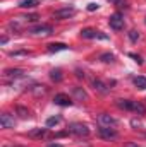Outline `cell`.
I'll list each match as a JSON object with an SVG mask.
<instances>
[{"label": "cell", "mask_w": 146, "mask_h": 147, "mask_svg": "<svg viewBox=\"0 0 146 147\" xmlns=\"http://www.w3.org/2000/svg\"><path fill=\"white\" fill-rule=\"evenodd\" d=\"M69 132L74 134V135H77V137H88V135H89V128H88V125L79 123V121H76V123H71V125H69Z\"/></svg>", "instance_id": "obj_1"}, {"label": "cell", "mask_w": 146, "mask_h": 147, "mask_svg": "<svg viewBox=\"0 0 146 147\" xmlns=\"http://www.w3.org/2000/svg\"><path fill=\"white\" fill-rule=\"evenodd\" d=\"M98 135H100L102 139H105V140H113V139L119 137L117 130L112 128V127H100V128H98Z\"/></svg>", "instance_id": "obj_2"}, {"label": "cell", "mask_w": 146, "mask_h": 147, "mask_svg": "<svg viewBox=\"0 0 146 147\" xmlns=\"http://www.w3.org/2000/svg\"><path fill=\"white\" fill-rule=\"evenodd\" d=\"M98 123H100L102 127H112V128L119 125V121H117L113 116L107 115V113H100V115H98Z\"/></svg>", "instance_id": "obj_3"}, {"label": "cell", "mask_w": 146, "mask_h": 147, "mask_svg": "<svg viewBox=\"0 0 146 147\" xmlns=\"http://www.w3.org/2000/svg\"><path fill=\"white\" fill-rule=\"evenodd\" d=\"M52 33H53V29L48 24H40L31 29V34H35V36H50Z\"/></svg>", "instance_id": "obj_4"}, {"label": "cell", "mask_w": 146, "mask_h": 147, "mask_svg": "<svg viewBox=\"0 0 146 147\" xmlns=\"http://www.w3.org/2000/svg\"><path fill=\"white\" fill-rule=\"evenodd\" d=\"M108 24L112 29H115V31H120L122 28H124V17L120 16V14H112L108 19Z\"/></svg>", "instance_id": "obj_5"}, {"label": "cell", "mask_w": 146, "mask_h": 147, "mask_svg": "<svg viewBox=\"0 0 146 147\" xmlns=\"http://www.w3.org/2000/svg\"><path fill=\"white\" fill-rule=\"evenodd\" d=\"M81 38H86V39H93V38H100V39H107V34H102L100 31L96 29H91V28H86L81 31Z\"/></svg>", "instance_id": "obj_6"}, {"label": "cell", "mask_w": 146, "mask_h": 147, "mask_svg": "<svg viewBox=\"0 0 146 147\" xmlns=\"http://www.w3.org/2000/svg\"><path fill=\"white\" fill-rule=\"evenodd\" d=\"M74 14H76V10H74L72 7H64V9H59V10H55L53 17L62 21V19H69V17H72Z\"/></svg>", "instance_id": "obj_7"}, {"label": "cell", "mask_w": 146, "mask_h": 147, "mask_svg": "<svg viewBox=\"0 0 146 147\" xmlns=\"http://www.w3.org/2000/svg\"><path fill=\"white\" fill-rule=\"evenodd\" d=\"M0 125H2V128H14V125H16L14 116H10L9 113H2L0 115Z\"/></svg>", "instance_id": "obj_8"}, {"label": "cell", "mask_w": 146, "mask_h": 147, "mask_svg": "<svg viewBox=\"0 0 146 147\" xmlns=\"http://www.w3.org/2000/svg\"><path fill=\"white\" fill-rule=\"evenodd\" d=\"M53 103L59 105V106H71V105H72V101H71V98H69L67 94H55Z\"/></svg>", "instance_id": "obj_9"}, {"label": "cell", "mask_w": 146, "mask_h": 147, "mask_svg": "<svg viewBox=\"0 0 146 147\" xmlns=\"http://www.w3.org/2000/svg\"><path fill=\"white\" fill-rule=\"evenodd\" d=\"M72 94L77 101H88V92H86L83 87H79V86L72 87Z\"/></svg>", "instance_id": "obj_10"}, {"label": "cell", "mask_w": 146, "mask_h": 147, "mask_svg": "<svg viewBox=\"0 0 146 147\" xmlns=\"http://www.w3.org/2000/svg\"><path fill=\"white\" fill-rule=\"evenodd\" d=\"M3 74H5L7 79H21L24 75V70H21V69H7Z\"/></svg>", "instance_id": "obj_11"}, {"label": "cell", "mask_w": 146, "mask_h": 147, "mask_svg": "<svg viewBox=\"0 0 146 147\" xmlns=\"http://www.w3.org/2000/svg\"><path fill=\"white\" fill-rule=\"evenodd\" d=\"M46 128H33V130H29V137L31 139H43V137H46Z\"/></svg>", "instance_id": "obj_12"}, {"label": "cell", "mask_w": 146, "mask_h": 147, "mask_svg": "<svg viewBox=\"0 0 146 147\" xmlns=\"http://www.w3.org/2000/svg\"><path fill=\"white\" fill-rule=\"evenodd\" d=\"M46 50H48L50 53H53V51H62V50H67V45H64V43H50V45L46 46Z\"/></svg>", "instance_id": "obj_13"}, {"label": "cell", "mask_w": 146, "mask_h": 147, "mask_svg": "<svg viewBox=\"0 0 146 147\" xmlns=\"http://www.w3.org/2000/svg\"><path fill=\"white\" fill-rule=\"evenodd\" d=\"M131 111H136V113H139V115H145L146 113V106L143 103H139V101H132V105H131Z\"/></svg>", "instance_id": "obj_14"}, {"label": "cell", "mask_w": 146, "mask_h": 147, "mask_svg": "<svg viewBox=\"0 0 146 147\" xmlns=\"http://www.w3.org/2000/svg\"><path fill=\"white\" fill-rule=\"evenodd\" d=\"M36 5H40L38 0H21V2H19V7H21V9H33V7H36Z\"/></svg>", "instance_id": "obj_15"}, {"label": "cell", "mask_w": 146, "mask_h": 147, "mask_svg": "<svg viewBox=\"0 0 146 147\" xmlns=\"http://www.w3.org/2000/svg\"><path fill=\"white\" fill-rule=\"evenodd\" d=\"M134 86H136L138 89L145 91V89H146V77H143V75H138V77H134Z\"/></svg>", "instance_id": "obj_16"}, {"label": "cell", "mask_w": 146, "mask_h": 147, "mask_svg": "<svg viewBox=\"0 0 146 147\" xmlns=\"http://www.w3.org/2000/svg\"><path fill=\"white\" fill-rule=\"evenodd\" d=\"M93 86H95V89H96V91H100L102 94H107V92L110 91L108 87L102 82V80H93Z\"/></svg>", "instance_id": "obj_17"}, {"label": "cell", "mask_w": 146, "mask_h": 147, "mask_svg": "<svg viewBox=\"0 0 146 147\" xmlns=\"http://www.w3.org/2000/svg\"><path fill=\"white\" fill-rule=\"evenodd\" d=\"M50 77H52V80H55V82H60L62 79H64V74L60 69H53L52 72H50Z\"/></svg>", "instance_id": "obj_18"}, {"label": "cell", "mask_w": 146, "mask_h": 147, "mask_svg": "<svg viewBox=\"0 0 146 147\" xmlns=\"http://www.w3.org/2000/svg\"><path fill=\"white\" fill-rule=\"evenodd\" d=\"M131 105H132V101H129V99H117V106L120 108V110H131Z\"/></svg>", "instance_id": "obj_19"}, {"label": "cell", "mask_w": 146, "mask_h": 147, "mask_svg": "<svg viewBox=\"0 0 146 147\" xmlns=\"http://www.w3.org/2000/svg\"><path fill=\"white\" fill-rule=\"evenodd\" d=\"M62 121V118L60 116H52V118H48L46 120V127H55V125H59Z\"/></svg>", "instance_id": "obj_20"}, {"label": "cell", "mask_w": 146, "mask_h": 147, "mask_svg": "<svg viewBox=\"0 0 146 147\" xmlns=\"http://www.w3.org/2000/svg\"><path fill=\"white\" fill-rule=\"evenodd\" d=\"M100 60L105 62V63H112V62H113V55H112V53H102V55H100Z\"/></svg>", "instance_id": "obj_21"}, {"label": "cell", "mask_w": 146, "mask_h": 147, "mask_svg": "<svg viewBox=\"0 0 146 147\" xmlns=\"http://www.w3.org/2000/svg\"><path fill=\"white\" fill-rule=\"evenodd\" d=\"M16 111H17V115H19L21 118H28V116H29V111L26 110V108H23V106H17Z\"/></svg>", "instance_id": "obj_22"}, {"label": "cell", "mask_w": 146, "mask_h": 147, "mask_svg": "<svg viewBox=\"0 0 146 147\" xmlns=\"http://www.w3.org/2000/svg\"><path fill=\"white\" fill-rule=\"evenodd\" d=\"M129 38H131V41H134V43H136V41L139 39V34H138L136 31H131V33H129Z\"/></svg>", "instance_id": "obj_23"}, {"label": "cell", "mask_w": 146, "mask_h": 147, "mask_svg": "<svg viewBox=\"0 0 146 147\" xmlns=\"http://www.w3.org/2000/svg\"><path fill=\"white\" fill-rule=\"evenodd\" d=\"M129 57H131V58H134V60H136V62H138V63H139V65H141V63H143V58H141V57H139V55H134V53H129Z\"/></svg>", "instance_id": "obj_24"}, {"label": "cell", "mask_w": 146, "mask_h": 147, "mask_svg": "<svg viewBox=\"0 0 146 147\" xmlns=\"http://www.w3.org/2000/svg\"><path fill=\"white\" fill-rule=\"evenodd\" d=\"M96 9H98V3H88V10L93 12V10H96Z\"/></svg>", "instance_id": "obj_25"}, {"label": "cell", "mask_w": 146, "mask_h": 147, "mask_svg": "<svg viewBox=\"0 0 146 147\" xmlns=\"http://www.w3.org/2000/svg\"><path fill=\"white\" fill-rule=\"evenodd\" d=\"M124 147H141V146H138V144H132V142H127Z\"/></svg>", "instance_id": "obj_26"}, {"label": "cell", "mask_w": 146, "mask_h": 147, "mask_svg": "<svg viewBox=\"0 0 146 147\" xmlns=\"http://www.w3.org/2000/svg\"><path fill=\"white\" fill-rule=\"evenodd\" d=\"M131 125H132V127H139V125H141V123H139V121H138V120H132V121H131Z\"/></svg>", "instance_id": "obj_27"}, {"label": "cell", "mask_w": 146, "mask_h": 147, "mask_svg": "<svg viewBox=\"0 0 146 147\" xmlns=\"http://www.w3.org/2000/svg\"><path fill=\"white\" fill-rule=\"evenodd\" d=\"M76 75L81 79V77H84V72H81V70H76Z\"/></svg>", "instance_id": "obj_28"}, {"label": "cell", "mask_w": 146, "mask_h": 147, "mask_svg": "<svg viewBox=\"0 0 146 147\" xmlns=\"http://www.w3.org/2000/svg\"><path fill=\"white\" fill-rule=\"evenodd\" d=\"M0 43H2V45H5V43H7V36L2 38V39H0Z\"/></svg>", "instance_id": "obj_29"}, {"label": "cell", "mask_w": 146, "mask_h": 147, "mask_svg": "<svg viewBox=\"0 0 146 147\" xmlns=\"http://www.w3.org/2000/svg\"><path fill=\"white\" fill-rule=\"evenodd\" d=\"M48 147H62L60 144H52V146H48Z\"/></svg>", "instance_id": "obj_30"}, {"label": "cell", "mask_w": 146, "mask_h": 147, "mask_svg": "<svg viewBox=\"0 0 146 147\" xmlns=\"http://www.w3.org/2000/svg\"><path fill=\"white\" fill-rule=\"evenodd\" d=\"M2 147H17V146H10V144H3Z\"/></svg>", "instance_id": "obj_31"}, {"label": "cell", "mask_w": 146, "mask_h": 147, "mask_svg": "<svg viewBox=\"0 0 146 147\" xmlns=\"http://www.w3.org/2000/svg\"><path fill=\"white\" fill-rule=\"evenodd\" d=\"M108 2H119V0H108Z\"/></svg>", "instance_id": "obj_32"}]
</instances>
